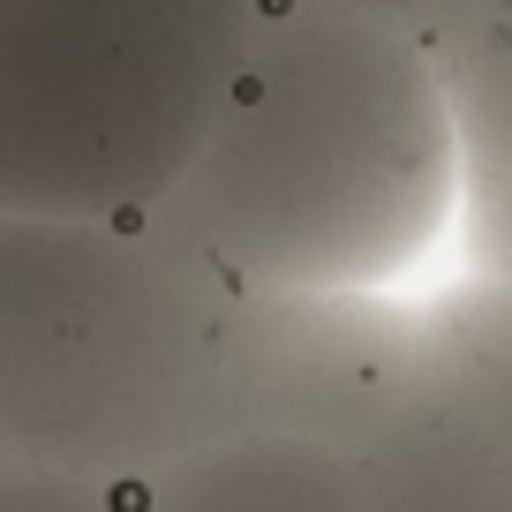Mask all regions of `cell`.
<instances>
[{"mask_svg":"<svg viewBox=\"0 0 512 512\" xmlns=\"http://www.w3.org/2000/svg\"><path fill=\"white\" fill-rule=\"evenodd\" d=\"M136 512H369L347 445L287 430H226L159 467Z\"/></svg>","mask_w":512,"mask_h":512,"instance_id":"cell-6","label":"cell"},{"mask_svg":"<svg viewBox=\"0 0 512 512\" xmlns=\"http://www.w3.org/2000/svg\"><path fill=\"white\" fill-rule=\"evenodd\" d=\"M272 0H31V174L76 211L151 204L189 181Z\"/></svg>","mask_w":512,"mask_h":512,"instance_id":"cell-2","label":"cell"},{"mask_svg":"<svg viewBox=\"0 0 512 512\" xmlns=\"http://www.w3.org/2000/svg\"><path fill=\"white\" fill-rule=\"evenodd\" d=\"M369 512H512V287L415 302L407 362L354 445Z\"/></svg>","mask_w":512,"mask_h":512,"instance_id":"cell-3","label":"cell"},{"mask_svg":"<svg viewBox=\"0 0 512 512\" xmlns=\"http://www.w3.org/2000/svg\"><path fill=\"white\" fill-rule=\"evenodd\" d=\"M460 219V121L430 31L272 0L159 226L241 287L392 294Z\"/></svg>","mask_w":512,"mask_h":512,"instance_id":"cell-1","label":"cell"},{"mask_svg":"<svg viewBox=\"0 0 512 512\" xmlns=\"http://www.w3.org/2000/svg\"><path fill=\"white\" fill-rule=\"evenodd\" d=\"M309 8H362V16H392V23H415V31H430V23L452 8V0H309Z\"/></svg>","mask_w":512,"mask_h":512,"instance_id":"cell-7","label":"cell"},{"mask_svg":"<svg viewBox=\"0 0 512 512\" xmlns=\"http://www.w3.org/2000/svg\"><path fill=\"white\" fill-rule=\"evenodd\" d=\"M415 302L400 294L241 287L234 317V430H287L362 445L407 362Z\"/></svg>","mask_w":512,"mask_h":512,"instance_id":"cell-4","label":"cell"},{"mask_svg":"<svg viewBox=\"0 0 512 512\" xmlns=\"http://www.w3.org/2000/svg\"><path fill=\"white\" fill-rule=\"evenodd\" d=\"M460 121V219L475 272L512 287V0H452L430 23Z\"/></svg>","mask_w":512,"mask_h":512,"instance_id":"cell-5","label":"cell"}]
</instances>
